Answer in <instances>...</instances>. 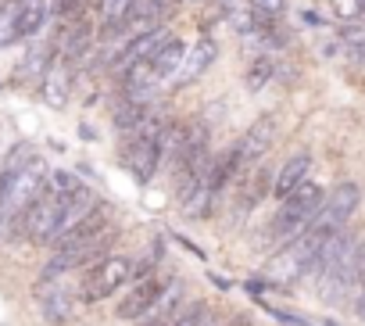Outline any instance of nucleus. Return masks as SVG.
Segmentation results:
<instances>
[{"instance_id": "f257e3e1", "label": "nucleus", "mask_w": 365, "mask_h": 326, "mask_svg": "<svg viewBox=\"0 0 365 326\" xmlns=\"http://www.w3.org/2000/svg\"><path fill=\"white\" fill-rule=\"evenodd\" d=\"M47 176H51L47 161L36 151H29L26 143H19L8 154L4 173H0V240H8L11 233H19L22 215L29 212V205L43 190Z\"/></svg>"}, {"instance_id": "f03ea898", "label": "nucleus", "mask_w": 365, "mask_h": 326, "mask_svg": "<svg viewBox=\"0 0 365 326\" xmlns=\"http://www.w3.org/2000/svg\"><path fill=\"white\" fill-rule=\"evenodd\" d=\"M115 237H118V230L111 226L108 208L101 205L86 223H79L76 230H68V233L54 244V255H51V262L43 265V280H58V276H65V272H72V269H83L86 262L93 265L97 258L108 255V248H111Z\"/></svg>"}, {"instance_id": "7ed1b4c3", "label": "nucleus", "mask_w": 365, "mask_h": 326, "mask_svg": "<svg viewBox=\"0 0 365 326\" xmlns=\"http://www.w3.org/2000/svg\"><path fill=\"white\" fill-rule=\"evenodd\" d=\"M83 183L72 176V173H51L43 190L36 194V201L29 205V212L22 215V226L19 233L36 244V248H47V244H58V233H61V219H65V205L68 198L79 190Z\"/></svg>"}, {"instance_id": "20e7f679", "label": "nucleus", "mask_w": 365, "mask_h": 326, "mask_svg": "<svg viewBox=\"0 0 365 326\" xmlns=\"http://www.w3.org/2000/svg\"><path fill=\"white\" fill-rule=\"evenodd\" d=\"M322 201H326V190H322L319 183L304 180L294 194H287V198L279 201V212H276L272 223H269V240L283 248V244H290L294 237H301V233L312 226V219L319 215Z\"/></svg>"}, {"instance_id": "39448f33", "label": "nucleus", "mask_w": 365, "mask_h": 326, "mask_svg": "<svg viewBox=\"0 0 365 326\" xmlns=\"http://www.w3.org/2000/svg\"><path fill=\"white\" fill-rule=\"evenodd\" d=\"M161 136H165V118L161 115H147L143 118V126L129 136V143H125V151H122V165L129 169V176L136 180V183H147L154 173H158V165H161Z\"/></svg>"}, {"instance_id": "423d86ee", "label": "nucleus", "mask_w": 365, "mask_h": 326, "mask_svg": "<svg viewBox=\"0 0 365 326\" xmlns=\"http://www.w3.org/2000/svg\"><path fill=\"white\" fill-rule=\"evenodd\" d=\"M133 272H136V262L125 258V255H104V258H97L83 272V280H79V301L93 305V301L111 297L115 290H122L133 280Z\"/></svg>"}, {"instance_id": "0eeeda50", "label": "nucleus", "mask_w": 365, "mask_h": 326, "mask_svg": "<svg viewBox=\"0 0 365 326\" xmlns=\"http://www.w3.org/2000/svg\"><path fill=\"white\" fill-rule=\"evenodd\" d=\"M322 240H326V237L304 230L301 237H294L290 244H283L279 255H276L272 265H269L272 276H276L279 283H294V280H301V276H312V269H315V255H319Z\"/></svg>"}, {"instance_id": "6e6552de", "label": "nucleus", "mask_w": 365, "mask_h": 326, "mask_svg": "<svg viewBox=\"0 0 365 326\" xmlns=\"http://www.w3.org/2000/svg\"><path fill=\"white\" fill-rule=\"evenodd\" d=\"M358 201H361V190H358L354 183H336V187L326 194V201H322V208H319V215L312 219L308 230L319 233V237H329V233L344 230L347 219L358 212Z\"/></svg>"}, {"instance_id": "1a4fd4ad", "label": "nucleus", "mask_w": 365, "mask_h": 326, "mask_svg": "<svg viewBox=\"0 0 365 326\" xmlns=\"http://www.w3.org/2000/svg\"><path fill=\"white\" fill-rule=\"evenodd\" d=\"M272 140H276V118H272V115H262L258 122H251V126H247V133L233 143V154H237L240 173H247V169H255V165H258V158H262V154H269Z\"/></svg>"}, {"instance_id": "9d476101", "label": "nucleus", "mask_w": 365, "mask_h": 326, "mask_svg": "<svg viewBox=\"0 0 365 326\" xmlns=\"http://www.w3.org/2000/svg\"><path fill=\"white\" fill-rule=\"evenodd\" d=\"M161 280H154V276H140L136 283H133V290H125L122 297H118V305H115V315L118 319H125V322H136V319H150V312H154V305L161 301Z\"/></svg>"}, {"instance_id": "9b49d317", "label": "nucleus", "mask_w": 365, "mask_h": 326, "mask_svg": "<svg viewBox=\"0 0 365 326\" xmlns=\"http://www.w3.org/2000/svg\"><path fill=\"white\" fill-rule=\"evenodd\" d=\"M175 11V0H133V8L125 11V22L118 29V36H140V33H154L165 26V19Z\"/></svg>"}, {"instance_id": "f8f14e48", "label": "nucleus", "mask_w": 365, "mask_h": 326, "mask_svg": "<svg viewBox=\"0 0 365 326\" xmlns=\"http://www.w3.org/2000/svg\"><path fill=\"white\" fill-rule=\"evenodd\" d=\"M90 44H93V22H90V15L79 11V15L65 19V26L58 33V58H65L76 68L90 54Z\"/></svg>"}, {"instance_id": "ddd939ff", "label": "nucleus", "mask_w": 365, "mask_h": 326, "mask_svg": "<svg viewBox=\"0 0 365 326\" xmlns=\"http://www.w3.org/2000/svg\"><path fill=\"white\" fill-rule=\"evenodd\" d=\"M43 22H47V0H15V4L8 8V36H4V44L40 33Z\"/></svg>"}, {"instance_id": "4468645a", "label": "nucleus", "mask_w": 365, "mask_h": 326, "mask_svg": "<svg viewBox=\"0 0 365 326\" xmlns=\"http://www.w3.org/2000/svg\"><path fill=\"white\" fill-rule=\"evenodd\" d=\"M168 40V33H165V26L161 29H154V33H140V36H129V44L115 54V61H111V68H115V76H122V72H129L133 65H140V61H150L154 58V51L161 47Z\"/></svg>"}, {"instance_id": "2eb2a0df", "label": "nucleus", "mask_w": 365, "mask_h": 326, "mask_svg": "<svg viewBox=\"0 0 365 326\" xmlns=\"http://www.w3.org/2000/svg\"><path fill=\"white\" fill-rule=\"evenodd\" d=\"M40 93L51 108H65L68 104V93H72V65L65 58H54L47 68H43V83H40Z\"/></svg>"}, {"instance_id": "dca6fc26", "label": "nucleus", "mask_w": 365, "mask_h": 326, "mask_svg": "<svg viewBox=\"0 0 365 326\" xmlns=\"http://www.w3.org/2000/svg\"><path fill=\"white\" fill-rule=\"evenodd\" d=\"M308 173H312V154H290L283 165H279V173L272 176V194H276V201H283L287 194H294L304 180H308Z\"/></svg>"}, {"instance_id": "f3484780", "label": "nucleus", "mask_w": 365, "mask_h": 326, "mask_svg": "<svg viewBox=\"0 0 365 326\" xmlns=\"http://www.w3.org/2000/svg\"><path fill=\"white\" fill-rule=\"evenodd\" d=\"M182 58H187V44L182 40H175V36H168L158 51H154V58L147 61L150 65V72L158 76V83H165V79H172V76H179V68H182Z\"/></svg>"}, {"instance_id": "a211bd4d", "label": "nucleus", "mask_w": 365, "mask_h": 326, "mask_svg": "<svg viewBox=\"0 0 365 326\" xmlns=\"http://www.w3.org/2000/svg\"><path fill=\"white\" fill-rule=\"evenodd\" d=\"M237 183H240V212H251V208L262 205V198L272 190L269 169H247V173L237 176Z\"/></svg>"}, {"instance_id": "6ab92c4d", "label": "nucleus", "mask_w": 365, "mask_h": 326, "mask_svg": "<svg viewBox=\"0 0 365 326\" xmlns=\"http://www.w3.org/2000/svg\"><path fill=\"white\" fill-rule=\"evenodd\" d=\"M40 308H43V315L51 319V322H68L72 319V312H76V297L58 283V287H43L40 290Z\"/></svg>"}, {"instance_id": "aec40b11", "label": "nucleus", "mask_w": 365, "mask_h": 326, "mask_svg": "<svg viewBox=\"0 0 365 326\" xmlns=\"http://www.w3.org/2000/svg\"><path fill=\"white\" fill-rule=\"evenodd\" d=\"M212 61H215V44H212V40H201L187 58H182V68H179L175 83H179V86L194 83L197 76H205V72H208V65H212Z\"/></svg>"}, {"instance_id": "412c9836", "label": "nucleus", "mask_w": 365, "mask_h": 326, "mask_svg": "<svg viewBox=\"0 0 365 326\" xmlns=\"http://www.w3.org/2000/svg\"><path fill=\"white\" fill-rule=\"evenodd\" d=\"M129 8H133V0H101V36L104 40H118V29Z\"/></svg>"}, {"instance_id": "4be33fe9", "label": "nucleus", "mask_w": 365, "mask_h": 326, "mask_svg": "<svg viewBox=\"0 0 365 326\" xmlns=\"http://www.w3.org/2000/svg\"><path fill=\"white\" fill-rule=\"evenodd\" d=\"M147 115H150V104H140V101H129V97H118V104H115V126L122 133H136Z\"/></svg>"}, {"instance_id": "5701e85b", "label": "nucleus", "mask_w": 365, "mask_h": 326, "mask_svg": "<svg viewBox=\"0 0 365 326\" xmlns=\"http://www.w3.org/2000/svg\"><path fill=\"white\" fill-rule=\"evenodd\" d=\"M165 326H219V319H215V312H212V305H205V301H194V305H187L179 315H172Z\"/></svg>"}, {"instance_id": "b1692460", "label": "nucleus", "mask_w": 365, "mask_h": 326, "mask_svg": "<svg viewBox=\"0 0 365 326\" xmlns=\"http://www.w3.org/2000/svg\"><path fill=\"white\" fill-rule=\"evenodd\" d=\"M272 72H276V61H272V58H265V54L255 58L251 68H247V86H251V90H265V83L272 79Z\"/></svg>"}, {"instance_id": "393cba45", "label": "nucleus", "mask_w": 365, "mask_h": 326, "mask_svg": "<svg viewBox=\"0 0 365 326\" xmlns=\"http://www.w3.org/2000/svg\"><path fill=\"white\" fill-rule=\"evenodd\" d=\"M329 15L336 19V22H358L361 15H365V0H329Z\"/></svg>"}, {"instance_id": "a878e982", "label": "nucleus", "mask_w": 365, "mask_h": 326, "mask_svg": "<svg viewBox=\"0 0 365 326\" xmlns=\"http://www.w3.org/2000/svg\"><path fill=\"white\" fill-rule=\"evenodd\" d=\"M83 4H86V0H54V15L58 19H72V15L83 11Z\"/></svg>"}, {"instance_id": "bb28decb", "label": "nucleus", "mask_w": 365, "mask_h": 326, "mask_svg": "<svg viewBox=\"0 0 365 326\" xmlns=\"http://www.w3.org/2000/svg\"><path fill=\"white\" fill-rule=\"evenodd\" d=\"M251 4H255L262 15H272V19H279V15L287 11V0H251Z\"/></svg>"}, {"instance_id": "cd10ccee", "label": "nucleus", "mask_w": 365, "mask_h": 326, "mask_svg": "<svg viewBox=\"0 0 365 326\" xmlns=\"http://www.w3.org/2000/svg\"><path fill=\"white\" fill-rule=\"evenodd\" d=\"M354 315L365 322V251H361V280H358V294H354Z\"/></svg>"}, {"instance_id": "c85d7f7f", "label": "nucleus", "mask_w": 365, "mask_h": 326, "mask_svg": "<svg viewBox=\"0 0 365 326\" xmlns=\"http://www.w3.org/2000/svg\"><path fill=\"white\" fill-rule=\"evenodd\" d=\"M8 8H11V4H8V0H0V22H4V19H8Z\"/></svg>"}, {"instance_id": "c756f323", "label": "nucleus", "mask_w": 365, "mask_h": 326, "mask_svg": "<svg viewBox=\"0 0 365 326\" xmlns=\"http://www.w3.org/2000/svg\"><path fill=\"white\" fill-rule=\"evenodd\" d=\"M233 326H251V322H247V319H240V322H233Z\"/></svg>"}]
</instances>
